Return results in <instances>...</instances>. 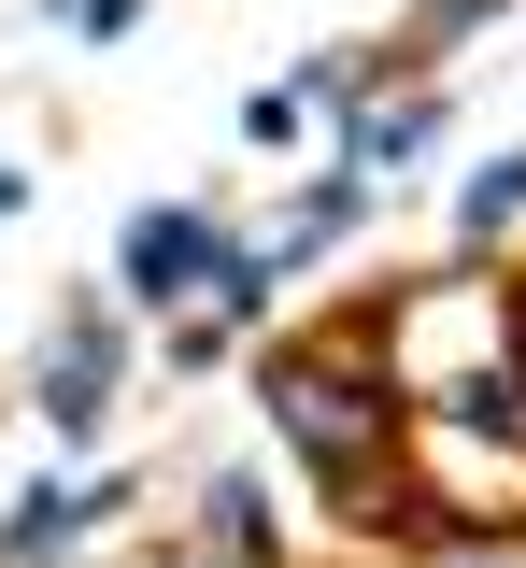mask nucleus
Returning a JSON list of instances; mask_svg holds the SVG:
<instances>
[{
	"mask_svg": "<svg viewBox=\"0 0 526 568\" xmlns=\"http://www.w3.org/2000/svg\"><path fill=\"white\" fill-rule=\"evenodd\" d=\"M271 426L300 440L327 484H371L384 426H398V398H384L371 369H327V355H271Z\"/></svg>",
	"mask_w": 526,
	"mask_h": 568,
	"instance_id": "1",
	"label": "nucleus"
},
{
	"mask_svg": "<svg viewBox=\"0 0 526 568\" xmlns=\"http://www.w3.org/2000/svg\"><path fill=\"white\" fill-rule=\"evenodd\" d=\"M214 271H227V242H214L200 200H156L143 227H129V298H156V313H171L185 284H214Z\"/></svg>",
	"mask_w": 526,
	"mask_h": 568,
	"instance_id": "2",
	"label": "nucleus"
},
{
	"mask_svg": "<svg viewBox=\"0 0 526 568\" xmlns=\"http://www.w3.org/2000/svg\"><path fill=\"white\" fill-rule=\"evenodd\" d=\"M100 413H114V313H85L72 342L43 355V426L58 440H100Z\"/></svg>",
	"mask_w": 526,
	"mask_h": 568,
	"instance_id": "3",
	"label": "nucleus"
},
{
	"mask_svg": "<svg viewBox=\"0 0 526 568\" xmlns=\"http://www.w3.org/2000/svg\"><path fill=\"white\" fill-rule=\"evenodd\" d=\"M100 511H114V484H85V497H14V540H0V555H14V568H58Z\"/></svg>",
	"mask_w": 526,
	"mask_h": 568,
	"instance_id": "4",
	"label": "nucleus"
},
{
	"mask_svg": "<svg viewBox=\"0 0 526 568\" xmlns=\"http://www.w3.org/2000/svg\"><path fill=\"white\" fill-rule=\"evenodd\" d=\"M442 129V100H356V171H413Z\"/></svg>",
	"mask_w": 526,
	"mask_h": 568,
	"instance_id": "5",
	"label": "nucleus"
},
{
	"mask_svg": "<svg viewBox=\"0 0 526 568\" xmlns=\"http://www.w3.org/2000/svg\"><path fill=\"white\" fill-rule=\"evenodd\" d=\"M513 213H526V156H498V171H469V200H455V227H469V242H498Z\"/></svg>",
	"mask_w": 526,
	"mask_h": 568,
	"instance_id": "6",
	"label": "nucleus"
},
{
	"mask_svg": "<svg viewBox=\"0 0 526 568\" xmlns=\"http://www.w3.org/2000/svg\"><path fill=\"white\" fill-rule=\"evenodd\" d=\"M455 426H469V440H526V384H498V369L455 384Z\"/></svg>",
	"mask_w": 526,
	"mask_h": 568,
	"instance_id": "7",
	"label": "nucleus"
},
{
	"mask_svg": "<svg viewBox=\"0 0 526 568\" xmlns=\"http://www.w3.org/2000/svg\"><path fill=\"white\" fill-rule=\"evenodd\" d=\"M214 555H227V568L271 555V511H256V484H214Z\"/></svg>",
	"mask_w": 526,
	"mask_h": 568,
	"instance_id": "8",
	"label": "nucleus"
},
{
	"mask_svg": "<svg viewBox=\"0 0 526 568\" xmlns=\"http://www.w3.org/2000/svg\"><path fill=\"white\" fill-rule=\"evenodd\" d=\"M129 14H143V0H72V29H85V43H114Z\"/></svg>",
	"mask_w": 526,
	"mask_h": 568,
	"instance_id": "9",
	"label": "nucleus"
},
{
	"mask_svg": "<svg viewBox=\"0 0 526 568\" xmlns=\"http://www.w3.org/2000/svg\"><path fill=\"white\" fill-rule=\"evenodd\" d=\"M498 0H427V43H455V29H484Z\"/></svg>",
	"mask_w": 526,
	"mask_h": 568,
	"instance_id": "10",
	"label": "nucleus"
},
{
	"mask_svg": "<svg viewBox=\"0 0 526 568\" xmlns=\"http://www.w3.org/2000/svg\"><path fill=\"white\" fill-rule=\"evenodd\" d=\"M200 568H227V555H200Z\"/></svg>",
	"mask_w": 526,
	"mask_h": 568,
	"instance_id": "11",
	"label": "nucleus"
}]
</instances>
